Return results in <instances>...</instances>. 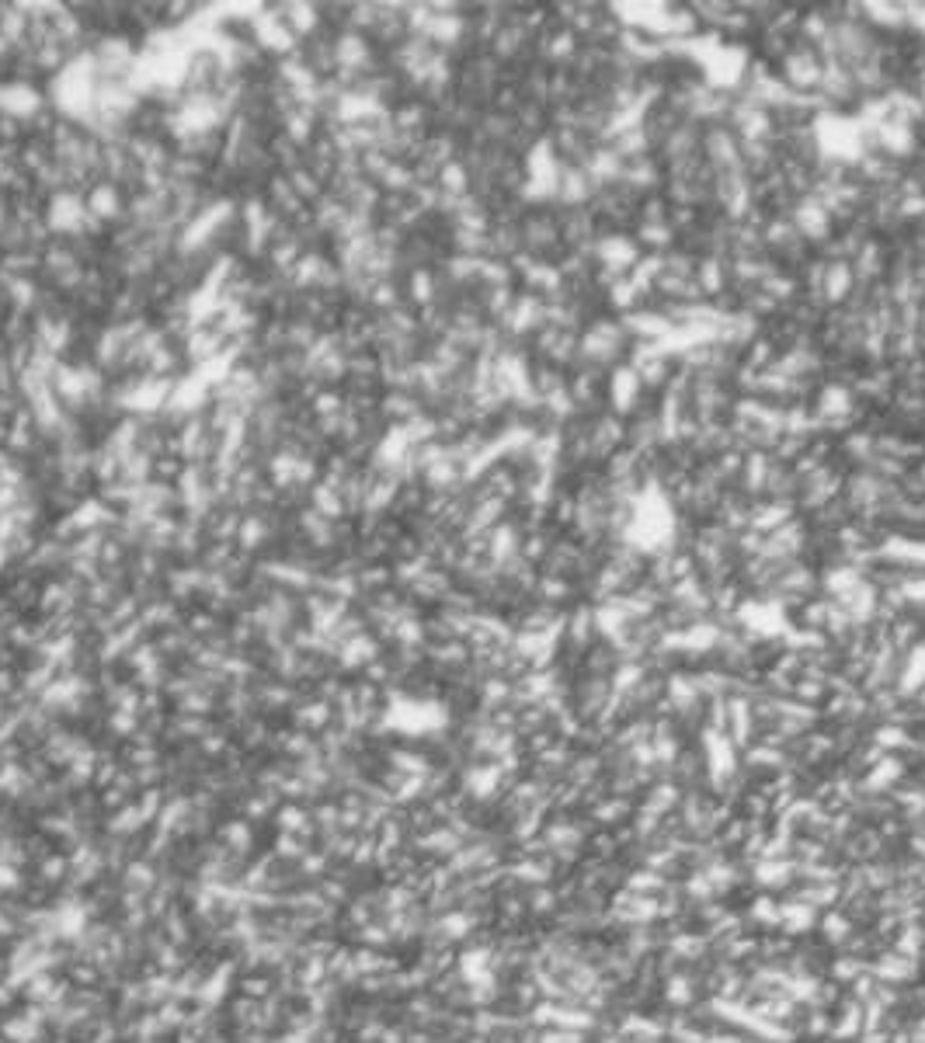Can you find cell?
Listing matches in <instances>:
<instances>
[{
  "label": "cell",
  "mask_w": 925,
  "mask_h": 1043,
  "mask_svg": "<svg viewBox=\"0 0 925 1043\" xmlns=\"http://www.w3.org/2000/svg\"><path fill=\"white\" fill-rule=\"evenodd\" d=\"M272 831L279 835H296V838H307V842H317V821H313V807L300 804V800H282L272 814Z\"/></svg>",
  "instance_id": "6da1fadb"
}]
</instances>
